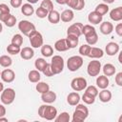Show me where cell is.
Here are the masks:
<instances>
[{
    "mask_svg": "<svg viewBox=\"0 0 122 122\" xmlns=\"http://www.w3.org/2000/svg\"><path fill=\"white\" fill-rule=\"evenodd\" d=\"M38 114L46 120H54L57 115V110L51 105H41L38 109Z\"/></svg>",
    "mask_w": 122,
    "mask_h": 122,
    "instance_id": "6da1fadb",
    "label": "cell"
},
{
    "mask_svg": "<svg viewBox=\"0 0 122 122\" xmlns=\"http://www.w3.org/2000/svg\"><path fill=\"white\" fill-rule=\"evenodd\" d=\"M89 115V110L88 108L83 104H77L75 107V110L72 114V121L73 122H82L84 121Z\"/></svg>",
    "mask_w": 122,
    "mask_h": 122,
    "instance_id": "7a4b0ae2",
    "label": "cell"
},
{
    "mask_svg": "<svg viewBox=\"0 0 122 122\" xmlns=\"http://www.w3.org/2000/svg\"><path fill=\"white\" fill-rule=\"evenodd\" d=\"M83 58L82 56H79V55H73V56H71L68 61H67V67L69 69V71H78L82 65H83Z\"/></svg>",
    "mask_w": 122,
    "mask_h": 122,
    "instance_id": "3957f363",
    "label": "cell"
},
{
    "mask_svg": "<svg viewBox=\"0 0 122 122\" xmlns=\"http://www.w3.org/2000/svg\"><path fill=\"white\" fill-rule=\"evenodd\" d=\"M64 59L60 55H53L51 60V67L53 74H58L64 70Z\"/></svg>",
    "mask_w": 122,
    "mask_h": 122,
    "instance_id": "277c9868",
    "label": "cell"
},
{
    "mask_svg": "<svg viewBox=\"0 0 122 122\" xmlns=\"http://www.w3.org/2000/svg\"><path fill=\"white\" fill-rule=\"evenodd\" d=\"M0 99L4 105H10L15 99V91L11 88H7L3 90Z\"/></svg>",
    "mask_w": 122,
    "mask_h": 122,
    "instance_id": "5b68a950",
    "label": "cell"
},
{
    "mask_svg": "<svg viewBox=\"0 0 122 122\" xmlns=\"http://www.w3.org/2000/svg\"><path fill=\"white\" fill-rule=\"evenodd\" d=\"M18 29L24 35L29 36L32 31L35 30V26L34 24H32L28 20H21L18 23Z\"/></svg>",
    "mask_w": 122,
    "mask_h": 122,
    "instance_id": "8992f818",
    "label": "cell"
},
{
    "mask_svg": "<svg viewBox=\"0 0 122 122\" xmlns=\"http://www.w3.org/2000/svg\"><path fill=\"white\" fill-rule=\"evenodd\" d=\"M28 37H29L30 46H31L32 48L37 49V48L42 47L44 41H43V36H42V34H41L39 31H37V30H35L32 31Z\"/></svg>",
    "mask_w": 122,
    "mask_h": 122,
    "instance_id": "52a82bcc",
    "label": "cell"
},
{
    "mask_svg": "<svg viewBox=\"0 0 122 122\" xmlns=\"http://www.w3.org/2000/svg\"><path fill=\"white\" fill-rule=\"evenodd\" d=\"M101 71V63L98 60H92L87 67V72L90 76H97Z\"/></svg>",
    "mask_w": 122,
    "mask_h": 122,
    "instance_id": "ba28073f",
    "label": "cell"
},
{
    "mask_svg": "<svg viewBox=\"0 0 122 122\" xmlns=\"http://www.w3.org/2000/svg\"><path fill=\"white\" fill-rule=\"evenodd\" d=\"M87 86V80L84 77H75L71 82V87L75 92L83 91L86 89Z\"/></svg>",
    "mask_w": 122,
    "mask_h": 122,
    "instance_id": "9c48e42d",
    "label": "cell"
},
{
    "mask_svg": "<svg viewBox=\"0 0 122 122\" xmlns=\"http://www.w3.org/2000/svg\"><path fill=\"white\" fill-rule=\"evenodd\" d=\"M82 28H83V24L82 23H74L72 25H71L68 30H67V35H74L77 37H80V35H82Z\"/></svg>",
    "mask_w": 122,
    "mask_h": 122,
    "instance_id": "30bf717a",
    "label": "cell"
},
{
    "mask_svg": "<svg viewBox=\"0 0 122 122\" xmlns=\"http://www.w3.org/2000/svg\"><path fill=\"white\" fill-rule=\"evenodd\" d=\"M1 79L6 82V83H11L14 78H15V73L12 70L10 69H6L3 71H1V75H0Z\"/></svg>",
    "mask_w": 122,
    "mask_h": 122,
    "instance_id": "8fae6325",
    "label": "cell"
},
{
    "mask_svg": "<svg viewBox=\"0 0 122 122\" xmlns=\"http://www.w3.org/2000/svg\"><path fill=\"white\" fill-rule=\"evenodd\" d=\"M105 51H106V53L108 55L113 56L119 51V45L117 43H115V42H110V43H108L106 45Z\"/></svg>",
    "mask_w": 122,
    "mask_h": 122,
    "instance_id": "7c38bea8",
    "label": "cell"
},
{
    "mask_svg": "<svg viewBox=\"0 0 122 122\" xmlns=\"http://www.w3.org/2000/svg\"><path fill=\"white\" fill-rule=\"evenodd\" d=\"M41 99L43 102L45 103H48V104H51V103H53L55 100H56V93L52 91H48L44 93H41Z\"/></svg>",
    "mask_w": 122,
    "mask_h": 122,
    "instance_id": "4fadbf2b",
    "label": "cell"
},
{
    "mask_svg": "<svg viewBox=\"0 0 122 122\" xmlns=\"http://www.w3.org/2000/svg\"><path fill=\"white\" fill-rule=\"evenodd\" d=\"M19 53H20L21 58L24 59V60H30L34 55L33 49L30 48V47H24L23 49H21V51H20Z\"/></svg>",
    "mask_w": 122,
    "mask_h": 122,
    "instance_id": "5bb4252c",
    "label": "cell"
},
{
    "mask_svg": "<svg viewBox=\"0 0 122 122\" xmlns=\"http://www.w3.org/2000/svg\"><path fill=\"white\" fill-rule=\"evenodd\" d=\"M110 17L112 20L115 22L121 21L122 20V7H117L112 10L110 12Z\"/></svg>",
    "mask_w": 122,
    "mask_h": 122,
    "instance_id": "9a60e30c",
    "label": "cell"
},
{
    "mask_svg": "<svg viewBox=\"0 0 122 122\" xmlns=\"http://www.w3.org/2000/svg\"><path fill=\"white\" fill-rule=\"evenodd\" d=\"M103 55H104V51H103L102 49L95 48V47H91V50H90V51H89V53H88L87 56L90 57V58H95V59H97V58L103 57Z\"/></svg>",
    "mask_w": 122,
    "mask_h": 122,
    "instance_id": "2e32d148",
    "label": "cell"
},
{
    "mask_svg": "<svg viewBox=\"0 0 122 122\" xmlns=\"http://www.w3.org/2000/svg\"><path fill=\"white\" fill-rule=\"evenodd\" d=\"M79 101H80V95L76 92H72L69 93L67 96V102L71 106H76L79 103Z\"/></svg>",
    "mask_w": 122,
    "mask_h": 122,
    "instance_id": "e0dca14e",
    "label": "cell"
},
{
    "mask_svg": "<svg viewBox=\"0 0 122 122\" xmlns=\"http://www.w3.org/2000/svg\"><path fill=\"white\" fill-rule=\"evenodd\" d=\"M102 19H103V16L100 15L99 13H97L96 11H92L88 15L89 22L92 23V24H93V25H97V24L101 23L102 22Z\"/></svg>",
    "mask_w": 122,
    "mask_h": 122,
    "instance_id": "ac0fdd59",
    "label": "cell"
},
{
    "mask_svg": "<svg viewBox=\"0 0 122 122\" xmlns=\"http://www.w3.org/2000/svg\"><path fill=\"white\" fill-rule=\"evenodd\" d=\"M112 30H113V25L111 22L105 21V22L100 24V31H101V33H103L105 35H108V34L112 33Z\"/></svg>",
    "mask_w": 122,
    "mask_h": 122,
    "instance_id": "d6986e66",
    "label": "cell"
},
{
    "mask_svg": "<svg viewBox=\"0 0 122 122\" xmlns=\"http://www.w3.org/2000/svg\"><path fill=\"white\" fill-rule=\"evenodd\" d=\"M54 49H55L57 51H68L70 48H69V46H68V44H67L66 38L57 40V41L54 43Z\"/></svg>",
    "mask_w": 122,
    "mask_h": 122,
    "instance_id": "ffe728a7",
    "label": "cell"
},
{
    "mask_svg": "<svg viewBox=\"0 0 122 122\" xmlns=\"http://www.w3.org/2000/svg\"><path fill=\"white\" fill-rule=\"evenodd\" d=\"M109 78L106 75H99L96 78V85L99 89H107V87L109 86Z\"/></svg>",
    "mask_w": 122,
    "mask_h": 122,
    "instance_id": "44dd1931",
    "label": "cell"
},
{
    "mask_svg": "<svg viewBox=\"0 0 122 122\" xmlns=\"http://www.w3.org/2000/svg\"><path fill=\"white\" fill-rule=\"evenodd\" d=\"M97 95L99 96V100L103 103H107L112 99V92L106 89H103L101 92H98Z\"/></svg>",
    "mask_w": 122,
    "mask_h": 122,
    "instance_id": "7402d4cb",
    "label": "cell"
},
{
    "mask_svg": "<svg viewBox=\"0 0 122 122\" xmlns=\"http://www.w3.org/2000/svg\"><path fill=\"white\" fill-rule=\"evenodd\" d=\"M74 17V13L71 10H65L61 14H60V20H62L65 23L71 22Z\"/></svg>",
    "mask_w": 122,
    "mask_h": 122,
    "instance_id": "603a6c76",
    "label": "cell"
},
{
    "mask_svg": "<svg viewBox=\"0 0 122 122\" xmlns=\"http://www.w3.org/2000/svg\"><path fill=\"white\" fill-rule=\"evenodd\" d=\"M47 17H48V20H49L51 24H57V23H59V21H60V13H59L57 10H54L49 11Z\"/></svg>",
    "mask_w": 122,
    "mask_h": 122,
    "instance_id": "cb8c5ba5",
    "label": "cell"
},
{
    "mask_svg": "<svg viewBox=\"0 0 122 122\" xmlns=\"http://www.w3.org/2000/svg\"><path fill=\"white\" fill-rule=\"evenodd\" d=\"M21 12L26 15V16H30L33 14L34 12V8L32 7L31 4L30 3H26V4H23L21 6Z\"/></svg>",
    "mask_w": 122,
    "mask_h": 122,
    "instance_id": "d4e9b609",
    "label": "cell"
},
{
    "mask_svg": "<svg viewBox=\"0 0 122 122\" xmlns=\"http://www.w3.org/2000/svg\"><path fill=\"white\" fill-rule=\"evenodd\" d=\"M66 41H67V44H68L69 48H70V49H73V48H75V47L78 45L79 37L74 36V35H70V34H68V35H67V38H66Z\"/></svg>",
    "mask_w": 122,
    "mask_h": 122,
    "instance_id": "484cf974",
    "label": "cell"
},
{
    "mask_svg": "<svg viewBox=\"0 0 122 122\" xmlns=\"http://www.w3.org/2000/svg\"><path fill=\"white\" fill-rule=\"evenodd\" d=\"M115 71H116L115 67L111 63H107L103 67V72H104V75H106V76L113 75L115 73Z\"/></svg>",
    "mask_w": 122,
    "mask_h": 122,
    "instance_id": "4316f807",
    "label": "cell"
},
{
    "mask_svg": "<svg viewBox=\"0 0 122 122\" xmlns=\"http://www.w3.org/2000/svg\"><path fill=\"white\" fill-rule=\"evenodd\" d=\"M85 38L89 45H94L98 41V35H97L96 31H93V32H91V33L85 35Z\"/></svg>",
    "mask_w": 122,
    "mask_h": 122,
    "instance_id": "83f0119b",
    "label": "cell"
},
{
    "mask_svg": "<svg viewBox=\"0 0 122 122\" xmlns=\"http://www.w3.org/2000/svg\"><path fill=\"white\" fill-rule=\"evenodd\" d=\"M40 72L37 70H32L29 72V80L32 83H37L40 81Z\"/></svg>",
    "mask_w": 122,
    "mask_h": 122,
    "instance_id": "f1b7e54d",
    "label": "cell"
},
{
    "mask_svg": "<svg viewBox=\"0 0 122 122\" xmlns=\"http://www.w3.org/2000/svg\"><path fill=\"white\" fill-rule=\"evenodd\" d=\"M41 53L45 57H51L53 54V49H52V47L51 45H42Z\"/></svg>",
    "mask_w": 122,
    "mask_h": 122,
    "instance_id": "f546056e",
    "label": "cell"
},
{
    "mask_svg": "<svg viewBox=\"0 0 122 122\" xmlns=\"http://www.w3.org/2000/svg\"><path fill=\"white\" fill-rule=\"evenodd\" d=\"M94 11H96L97 13H99L100 15L103 16L104 14H106V13L109 11V6H108V4H105V3L99 4V5L96 6Z\"/></svg>",
    "mask_w": 122,
    "mask_h": 122,
    "instance_id": "4dcf8cb0",
    "label": "cell"
},
{
    "mask_svg": "<svg viewBox=\"0 0 122 122\" xmlns=\"http://www.w3.org/2000/svg\"><path fill=\"white\" fill-rule=\"evenodd\" d=\"M12 64V60L10 56L8 55H1L0 56V65L4 68H9L10 66H11Z\"/></svg>",
    "mask_w": 122,
    "mask_h": 122,
    "instance_id": "1f68e13d",
    "label": "cell"
},
{
    "mask_svg": "<svg viewBox=\"0 0 122 122\" xmlns=\"http://www.w3.org/2000/svg\"><path fill=\"white\" fill-rule=\"evenodd\" d=\"M35 89H36V91L38 92L44 93V92H48L50 90V86H49V84H47L45 82H37Z\"/></svg>",
    "mask_w": 122,
    "mask_h": 122,
    "instance_id": "d6a6232c",
    "label": "cell"
},
{
    "mask_svg": "<svg viewBox=\"0 0 122 122\" xmlns=\"http://www.w3.org/2000/svg\"><path fill=\"white\" fill-rule=\"evenodd\" d=\"M54 120H55V122H69L71 120V117H70V114L68 112H63L60 114L56 115Z\"/></svg>",
    "mask_w": 122,
    "mask_h": 122,
    "instance_id": "836d02e7",
    "label": "cell"
},
{
    "mask_svg": "<svg viewBox=\"0 0 122 122\" xmlns=\"http://www.w3.org/2000/svg\"><path fill=\"white\" fill-rule=\"evenodd\" d=\"M47 65V61L44 59V58H37L34 62V66H35V69L39 71H42L44 70V68L46 67Z\"/></svg>",
    "mask_w": 122,
    "mask_h": 122,
    "instance_id": "e575fe53",
    "label": "cell"
},
{
    "mask_svg": "<svg viewBox=\"0 0 122 122\" xmlns=\"http://www.w3.org/2000/svg\"><path fill=\"white\" fill-rule=\"evenodd\" d=\"M20 51H21V49H20L19 46L13 45V44H11V43H10V45H8V47H7V51H8L10 54H12V55H15V54L19 53Z\"/></svg>",
    "mask_w": 122,
    "mask_h": 122,
    "instance_id": "d590c367",
    "label": "cell"
},
{
    "mask_svg": "<svg viewBox=\"0 0 122 122\" xmlns=\"http://www.w3.org/2000/svg\"><path fill=\"white\" fill-rule=\"evenodd\" d=\"M82 100L84 101V103L88 104V105H91V104H93L94 101H95V97L87 93V92H84V94L82 95Z\"/></svg>",
    "mask_w": 122,
    "mask_h": 122,
    "instance_id": "8d00e7d4",
    "label": "cell"
},
{
    "mask_svg": "<svg viewBox=\"0 0 122 122\" xmlns=\"http://www.w3.org/2000/svg\"><path fill=\"white\" fill-rule=\"evenodd\" d=\"M11 44L20 47V46L23 44V36H22L21 34H19V33L14 34V35L12 36V38H11Z\"/></svg>",
    "mask_w": 122,
    "mask_h": 122,
    "instance_id": "74e56055",
    "label": "cell"
},
{
    "mask_svg": "<svg viewBox=\"0 0 122 122\" xmlns=\"http://www.w3.org/2000/svg\"><path fill=\"white\" fill-rule=\"evenodd\" d=\"M40 7L44 8L45 10H47L48 11H51L53 10V3L51 2V0H43L41 2Z\"/></svg>",
    "mask_w": 122,
    "mask_h": 122,
    "instance_id": "f35d334b",
    "label": "cell"
},
{
    "mask_svg": "<svg viewBox=\"0 0 122 122\" xmlns=\"http://www.w3.org/2000/svg\"><path fill=\"white\" fill-rule=\"evenodd\" d=\"M48 13H49V11L47 10H45L44 8H42V7L37 8L36 10H35V14L39 18H45V17H47L48 16Z\"/></svg>",
    "mask_w": 122,
    "mask_h": 122,
    "instance_id": "ab89813d",
    "label": "cell"
},
{
    "mask_svg": "<svg viewBox=\"0 0 122 122\" xmlns=\"http://www.w3.org/2000/svg\"><path fill=\"white\" fill-rule=\"evenodd\" d=\"M4 23H5V25H6L7 27L11 28V27H13V26L16 24V17H15L14 15H12V14H10L9 17L6 19V21H5Z\"/></svg>",
    "mask_w": 122,
    "mask_h": 122,
    "instance_id": "60d3db41",
    "label": "cell"
},
{
    "mask_svg": "<svg viewBox=\"0 0 122 122\" xmlns=\"http://www.w3.org/2000/svg\"><path fill=\"white\" fill-rule=\"evenodd\" d=\"M90 50H91V46L89 44H83L82 46H80L78 51L82 56H87L89 51H90Z\"/></svg>",
    "mask_w": 122,
    "mask_h": 122,
    "instance_id": "b9f144b4",
    "label": "cell"
},
{
    "mask_svg": "<svg viewBox=\"0 0 122 122\" xmlns=\"http://www.w3.org/2000/svg\"><path fill=\"white\" fill-rule=\"evenodd\" d=\"M85 92L96 97L97 94H98V90H97V88L95 86H87L86 89H85Z\"/></svg>",
    "mask_w": 122,
    "mask_h": 122,
    "instance_id": "7bdbcfd3",
    "label": "cell"
},
{
    "mask_svg": "<svg viewBox=\"0 0 122 122\" xmlns=\"http://www.w3.org/2000/svg\"><path fill=\"white\" fill-rule=\"evenodd\" d=\"M93 31H96L95 30V28L92 27V25H83V28H82V34L84 35H87L91 32H93Z\"/></svg>",
    "mask_w": 122,
    "mask_h": 122,
    "instance_id": "ee69618b",
    "label": "cell"
},
{
    "mask_svg": "<svg viewBox=\"0 0 122 122\" xmlns=\"http://www.w3.org/2000/svg\"><path fill=\"white\" fill-rule=\"evenodd\" d=\"M42 72L44 73L45 76H48V77H51V76L54 75V74H53V71H52V70H51V64H49V63H47V65H46V67L44 68V70L42 71Z\"/></svg>",
    "mask_w": 122,
    "mask_h": 122,
    "instance_id": "f6af8a7d",
    "label": "cell"
},
{
    "mask_svg": "<svg viewBox=\"0 0 122 122\" xmlns=\"http://www.w3.org/2000/svg\"><path fill=\"white\" fill-rule=\"evenodd\" d=\"M84 7H85V0H77V3H76L74 10H81L84 9Z\"/></svg>",
    "mask_w": 122,
    "mask_h": 122,
    "instance_id": "bcb514c9",
    "label": "cell"
},
{
    "mask_svg": "<svg viewBox=\"0 0 122 122\" xmlns=\"http://www.w3.org/2000/svg\"><path fill=\"white\" fill-rule=\"evenodd\" d=\"M10 10L6 4H0V13H10Z\"/></svg>",
    "mask_w": 122,
    "mask_h": 122,
    "instance_id": "7dc6e473",
    "label": "cell"
},
{
    "mask_svg": "<svg viewBox=\"0 0 122 122\" xmlns=\"http://www.w3.org/2000/svg\"><path fill=\"white\" fill-rule=\"evenodd\" d=\"M10 6L15 9L22 6V0H10Z\"/></svg>",
    "mask_w": 122,
    "mask_h": 122,
    "instance_id": "c3c4849f",
    "label": "cell"
},
{
    "mask_svg": "<svg viewBox=\"0 0 122 122\" xmlns=\"http://www.w3.org/2000/svg\"><path fill=\"white\" fill-rule=\"evenodd\" d=\"M115 83L118 85V86H122V72L120 71V72H118V73H116V75H115Z\"/></svg>",
    "mask_w": 122,
    "mask_h": 122,
    "instance_id": "681fc988",
    "label": "cell"
},
{
    "mask_svg": "<svg viewBox=\"0 0 122 122\" xmlns=\"http://www.w3.org/2000/svg\"><path fill=\"white\" fill-rule=\"evenodd\" d=\"M115 32L117 35L122 36V23H118L115 26Z\"/></svg>",
    "mask_w": 122,
    "mask_h": 122,
    "instance_id": "f907efd6",
    "label": "cell"
},
{
    "mask_svg": "<svg viewBox=\"0 0 122 122\" xmlns=\"http://www.w3.org/2000/svg\"><path fill=\"white\" fill-rule=\"evenodd\" d=\"M76 3H77V0H67L66 5H68L69 8H71L72 10H74V8L76 6Z\"/></svg>",
    "mask_w": 122,
    "mask_h": 122,
    "instance_id": "816d5d0a",
    "label": "cell"
},
{
    "mask_svg": "<svg viewBox=\"0 0 122 122\" xmlns=\"http://www.w3.org/2000/svg\"><path fill=\"white\" fill-rule=\"evenodd\" d=\"M10 14V13H0V21L4 23V22L6 21V19L9 17Z\"/></svg>",
    "mask_w": 122,
    "mask_h": 122,
    "instance_id": "f5cc1de1",
    "label": "cell"
},
{
    "mask_svg": "<svg viewBox=\"0 0 122 122\" xmlns=\"http://www.w3.org/2000/svg\"><path fill=\"white\" fill-rule=\"evenodd\" d=\"M5 114H6V108L2 104H0V117L4 116Z\"/></svg>",
    "mask_w": 122,
    "mask_h": 122,
    "instance_id": "db71d44e",
    "label": "cell"
},
{
    "mask_svg": "<svg viewBox=\"0 0 122 122\" xmlns=\"http://www.w3.org/2000/svg\"><path fill=\"white\" fill-rule=\"evenodd\" d=\"M55 1L59 5H66V2H67V0H55Z\"/></svg>",
    "mask_w": 122,
    "mask_h": 122,
    "instance_id": "11a10c76",
    "label": "cell"
},
{
    "mask_svg": "<svg viewBox=\"0 0 122 122\" xmlns=\"http://www.w3.org/2000/svg\"><path fill=\"white\" fill-rule=\"evenodd\" d=\"M103 2H104L105 4H112V3L114 2V0H103Z\"/></svg>",
    "mask_w": 122,
    "mask_h": 122,
    "instance_id": "9f6ffc18",
    "label": "cell"
},
{
    "mask_svg": "<svg viewBox=\"0 0 122 122\" xmlns=\"http://www.w3.org/2000/svg\"><path fill=\"white\" fill-rule=\"evenodd\" d=\"M27 1H28V3H30V4H35V3L38 2V0H27Z\"/></svg>",
    "mask_w": 122,
    "mask_h": 122,
    "instance_id": "6f0895ef",
    "label": "cell"
},
{
    "mask_svg": "<svg viewBox=\"0 0 122 122\" xmlns=\"http://www.w3.org/2000/svg\"><path fill=\"white\" fill-rule=\"evenodd\" d=\"M3 90H4V84L2 82H0V92H2Z\"/></svg>",
    "mask_w": 122,
    "mask_h": 122,
    "instance_id": "680465c9",
    "label": "cell"
},
{
    "mask_svg": "<svg viewBox=\"0 0 122 122\" xmlns=\"http://www.w3.org/2000/svg\"><path fill=\"white\" fill-rule=\"evenodd\" d=\"M0 121H7V122H8V118H6V117H4V116H1V117H0Z\"/></svg>",
    "mask_w": 122,
    "mask_h": 122,
    "instance_id": "91938a15",
    "label": "cell"
},
{
    "mask_svg": "<svg viewBox=\"0 0 122 122\" xmlns=\"http://www.w3.org/2000/svg\"><path fill=\"white\" fill-rule=\"evenodd\" d=\"M2 30H3V26H2V23H0V33Z\"/></svg>",
    "mask_w": 122,
    "mask_h": 122,
    "instance_id": "94428289",
    "label": "cell"
},
{
    "mask_svg": "<svg viewBox=\"0 0 122 122\" xmlns=\"http://www.w3.org/2000/svg\"><path fill=\"white\" fill-rule=\"evenodd\" d=\"M0 75H1V71H0Z\"/></svg>",
    "mask_w": 122,
    "mask_h": 122,
    "instance_id": "6125c7cd",
    "label": "cell"
}]
</instances>
